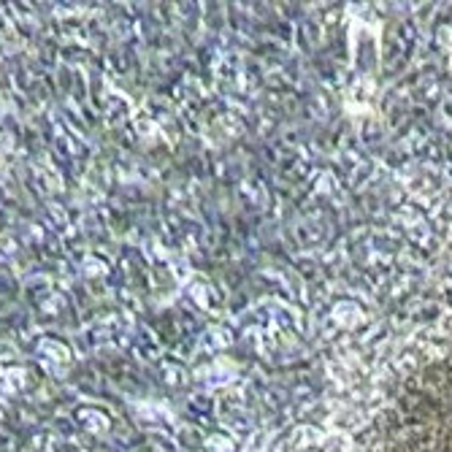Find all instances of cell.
I'll return each instance as SVG.
<instances>
[{
	"mask_svg": "<svg viewBox=\"0 0 452 452\" xmlns=\"http://www.w3.org/2000/svg\"><path fill=\"white\" fill-rule=\"evenodd\" d=\"M360 452H452V366L417 379L382 414Z\"/></svg>",
	"mask_w": 452,
	"mask_h": 452,
	"instance_id": "1",
	"label": "cell"
}]
</instances>
